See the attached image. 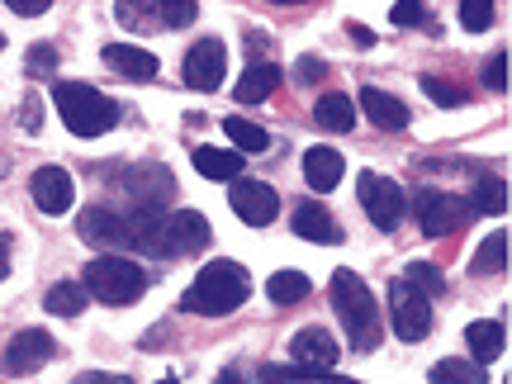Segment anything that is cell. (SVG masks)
<instances>
[{
    "label": "cell",
    "instance_id": "38",
    "mask_svg": "<svg viewBox=\"0 0 512 384\" xmlns=\"http://www.w3.org/2000/svg\"><path fill=\"white\" fill-rule=\"evenodd\" d=\"M19 124L29 128V133H38V128H43V105H38V95H29V100H24V110H19Z\"/></svg>",
    "mask_w": 512,
    "mask_h": 384
},
{
    "label": "cell",
    "instance_id": "16",
    "mask_svg": "<svg viewBox=\"0 0 512 384\" xmlns=\"http://www.w3.org/2000/svg\"><path fill=\"white\" fill-rule=\"evenodd\" d=\"M290 356H294V366L337 370V356H342V347L332 342V332H328V328H304V332H294Z\"/></svg>",
    "mask_w": 512,
    "mask_h": 384
},
{
    "label": "cell",
    "instance_id": "21",
    "mask_svg": "<svg viewBox=\"0 0 512 384\" xmlns=\"http://www.w3.org/2000/svg\"><path fill=\"white\" fill-rule=\"evenodd\" d=\"M280 81H285V76H280V67H275V62H252V67H247V72H242V81H238V100L242 105H261V100H271L275 91H280Z\"/></svg>",
    "mask_w": 512,
    "mask_h": 384
},
{
    "label": "cell",
    "instance_id": "36",
    "mask_svg": "<svg viewBox=\"0 0 512 384\" xmlns=\"http://www.w3.org/2000/svg\"><path fill=\"white\" fill-rule=\"evenodd\" d=\"M389 19H394L399 29H418V24H432V10H427V5H394Z\"/></svg>",
    "mask_w": 512,
    "mask_h": 384
},
{
    "label": "cell",
    "instance_id": "15",
    "mask_svg": "<svg viewBox=\"0 0 512 384\" xmlns=\"http://www.w3.org/2000/svg\"><path fill=\"white\" fill-rule=\"evenodd\" d=\"M29 190H34V204L43 209V214H67L72 200H76V185L62 166H38Z\"/></svg>",
    "mask_w": 512,
    "mask_h": 384
},
{
    "label": "cell",
    "instance_id": "27",
    "mask_svg": "<svg viewBox=\"0 0 512 384\" xmlns=\"http://www.w3.org/2000/svg\"><path fill=\"white\" fill-rule=\"evenodd\" d=\"M86 285H76V280H57L53 290H48V299H43V309L57 313V318H76V313L86 309Z\"/></svg>",
    "mask_w": 512,
    "mask_h": 384
},
{
    "label": "cell",
    "instance_id": "33",
    "mask_svg": "<svg viewBox=\"0 0 512 384\" xmlns=\"http://www.w3.org/2000/svg\"><path fill=\"white\" fill-rule=\"evenodd\" d=\"M494 5H489V0H460V24H465V29H470V34H484V29H489V24H494Z\"/></svg>",
    "mask_w": 512,
    "mask_h": 384
},
{
    "label": "cell",
    "instance_id": "6",
    "mask_svg": "<svg viewBox=\"0 0 512 384\" xmlns=\"http://www.w3.org/2000/svg\"><path fill=\"white\" fill-rule=\"evenodd\" d=\"M475 214V204L451 195V190H418L413 195V219L427 238H446V233H460Z\"/></svg>",
    "mask_w": 512,
    "mask_h": 384
},
{
    "label": "cell",
    "instance_id": "13",
    "mask_svg": "<svg viewBox=\"0 0 512 384\" xmlns=\"http://www.w3.org/2000/svg\"><path fill=\"white\" fill-rule=\"evenodd\" d=\"M81 238L91 242V247H133V214H114L105 204H91L81 219Z\"/></svg>",
    "mask_w": 512,
    "mask_h": 384
},
{
    "label": "cell",
    "instance_id": "45",
    "mask_svg": "<svg viewBox=\"0 0 512 384\" xmlns=\"http://www.w3.org/2000/svg\"><path fill=\"white\" fill-rule=\"evenodd\" d=\"M0 43H5V38H0Z\"/></svg>",
    "mask_w": 512,
    "mask_h": 384
},
{
    "label": "cell",
    "instance_id": "22",
    "mask_svg": "<svg viewBox=\"0 0 512 384\" xmlns=\"http://www.w3.org/2000/svg\"><path fill=\"white\" fill-rule=\"evenodd\" d=\"M195 171L204 181H242V152H223V147H195Z\"/></svg>",
    "mask_w": 512,
    "mask_h": 384
},
{
    "label": "cell",
    "instance_id": "7",
    "mask_svg": "<svg viewBox=\"0 0 512 384\" xmlns=\"http://www.w3.org/2000/svg\"><path fill=\"white\" fill-rule=\"evenodd\" d=\"M356 195H361V209H366V219L380 228V233H394L408 214V195H403L399 181H389L380 171H361V181H356Z\"/></svg>",
    "mask_w": 512,
    "mask_h": 384
},
{
    "label": "cell",
    "instance_id": "8",
    "mask_svg": "<svg viewBox=\"0 0 512 384\" xmlns=\"http://www.w3.org/2000/svg\"><path fill=\"white\" fill-rule=\"evenodd\" d=\"M389 323H394L399 342H422L432 332V299L418 285H408L403 275L389 285Z\"/></svg>",
    "mask_w": 512,
    "mask_h": 384
},
{
    "label": "cell",
    "instance_id": "41",
    "mask_svg": "<svg viewBox=\"0 0 512 384\" xmlns=\"http://www.w3.org/2000/svg\"><path fill=\"white\" fill-rule=\"evenodd\" d=\"M76 384H133L128 375H100V370H91V375H81Z\"/></svg>",
    "mask_w": 512,
    "mask_h": 384
},
{
    "label": "cell",
    "instance_id": "32",
    "mask_svg": "<svg viewBox=\"0 0 512 384\" xmlns=\"http://www.w3.org/2000/svg\"><path fill=\"white\" fill-rule=\"evenodd\" d=\"M403 280H408V285H418L427 299H432V294H446V280H441V271L432 266V261H413V266L403 271Z\"/></svg>",
    "mask_w": 512,
    "mask_h": 384
},
{
    "label": "cell",
    "instance_id": "25",
    "mask_svg": "<svg viewBox=\"0 0 512 384\" xmlns=\"http://www.w3.org/2000/svg\"><path fill=\"white\" fill-rule=\"evenodd\" d=\"M427 384H489V375H484V366H479V361L446 356V361H437V366H432Z\"/></svg>",
    "mask_w": 512,
    "mask_h": 384
},
{
    "label": "cell",
    "instance_id": "5",
    "mask_svg": "<svg viewBox=\"0 0 512 384\" xmlns=\"http://www.w3.org/2000/svg\"><path fill=\"white\" fill-rule=\"evenodd\" d=\"M81 285H86V294H95L100 304H114V309H124V304H133V299H143L147 275H143V266H138V261L105 252V256H95L91 266H86Z\"/></svg>",
    "mask_w": 512,
    "mask_h": 384
},
{
    "label": "cell",
    "instance_id": "18",
    "mask_svg": "<svg viewBox=\"0 0 512 384\" xmlns=\"http://www.w3.org/2000/svg\"><path fill=\"white\" fill-rule=\"evenodd\" d=\"M342 176H347L342 152H332V147H309V152H304V181H309V190L328 195V190H337Z\"/></svg>",
    "mask_w": 512,
    "mask_h": 384
},
{
    "label": "cell",
    "instance_id": "40",
    "mask_svg": "<svg viewBox=\"0 0 512 384\" xmlns=\"http://www.w3.org/2000/svg\"><path fill=\"white\" fill-rule=\"evenodd\" d=\"M10 10H15V15H43L48 0H10Z\"/></svg>",
    "mask_w": 512,
    "mask_h": 384
},
{
    "label": "cell",
    "instance_id": "4",
    "mask_svg": "<svg viewBox=\"0 0 512 384\" xmlns=\"http://www.w3.org/2000/svg\"><path fill=\"white\" fill-rule=\"evenodd\" d=\"M53 105L76 138H100V133H110L119 124V105L110 95H100L95 86H86V81H57Z\"/></svg>",
    "mask_w": 512,
    "mask_h": 384
},
{
    "label": "cell",
    "instance_id": "30",
    "mask_svg": "<svg viewBox=\"0 0 512 384\" xmlns=\"http://www.w3.org/2000/svg\"><path fill=\"white\" fill-rule=\"evenodd\" d=\"M470 204H475V214H503L508 209V185L498 181V176H479Z\"/></svg>",
    "mask_w": 512,
    "mask_h": 384
},
{
    "label": "cell",
    "instance_id": "37",
    "mask_svg": "<svg viewBox=\"0 0 512 384\" xmlns=\"http://www.w3.org/2000/svg\"><path fill=\"white\" fill-rule=\"evenodd\" d=\"M484 86L489 91H508V53H494L484 62Z\"/></svg>",
    "mask_w": 512,
    "mask_h": 384
},
{
    "label": "cell",
    "instance_id": "43",
    "mask_svg": "<svg viewBox=\"0 0 512 384\" xmlns=\"http://www.w3.org/2000/svg\"><path fill=\"white\" fill-rule=\"evenodd\" d=\"M351 38H356V43H361V48H370V43H375V34H370L366 24H351Z\"/></svg>",
    "mask_w": 512,
    "mask_h": 384
},
{
    "label": "cell",
    "instance_id": "9",
    "mask_svg": "<svg viewBox=\"0 0 512 384\" xmlns=\"http://www.w3.org/2000/svg\"><path fill=\"white\" fill-rule=\"evenodd\" d=\"M124 190L138 200V209H147V214H162V204H171V195H176V176H171L166 166H157V162L128 166V171H124Z\"/></svg>",
    "mask_w": 512,
    "mask_h": 384
},
{
    "label": "cell",
    "instance_id": "24",
    "mask_svg": "<svg viewBox=\"0 0 512 384\" xmlns=\"http://www.w3.org/2000/svg\"><path fill=\"white\" fill-rule=\"evenodd\" d=\"M261 384H356V380H342L337 370H309V366H261Z\"/></svg>",
    "mask_w": 512,
    "mask_h": 384
},
{
    "label": "cell",
    "instance_id": "19",
    "mask_svg": "<svg viewBox=\"0 0 512 384\" xmlns=\"http://www.w3.org/2000/svg\"><path fill=\"white\" fill-rule=\"evenodd\" d=\"M105 67L128 81H152L157 76V57L147 53V48H133V43H110L105 48Z\"/></svg>",
    "mask_w": 512,
    "mask_h": 384
},
{
    "label": "cell",
    "instance_id": "11",
    "mask_svg": "<svg viewBox=\"0 0 512 384\" xmlns=\"http://www.w3.org/2000/svg\"><path fill=\"white\" fill-rule=\"evenodd\" d=\"M223 76H228V48L219 38H200L185 53V86L190 91H219Z\"/></svg>",
    "mask_w": 512,
    "mask_h": 384
},
{
    "label": "cell",
    "instance_id": "35",
    "mask_svg": "<svg viewBox=\"0 0 512 384\" xmlns=\"http://www.w3.org/2000/svg\"><path fill=\"white\" fill-rule=\"evenodd\" d=\"M24 67H29L34 76H53V72H57V48H53V43H34Z\"/></svg>",
    "mask_w": 512,
    "mask_h": 384
},
{
    "label": "cell",
    "instance_id": "10",
    "mask_svg": "<svg viewBox=\"0 0 512 384\" xmlns=\"http://www.w3.org/2000/svg\"><path fill=\"white\" fill-rule=\"evenodd\" d=\"M53 356H57V342L48 337V332L24 328V332L10 337V347H5V356H0V366H5V375H34V370H43Z\"/></svg>",
    "mask_w": 512,
    "mask_h": 384
},
{
    "label": "cell",
    "instance_id": "17",
    "mask_svg": "<svg viewBox=\"0 0 512 384\" xmlns=\"http://www.w3.org/2000/svg\"><path fill=\"white\" fill-rule=\"evenodd\" d=\"M361 110H366V119L380 128V133H403V128H408V105H403L399 95L380 91V86H366V91H361Z\"/></svg>",
    "mask_w": 512,
    "mask_h": 384
},
{
    "label": "cell",
    "instance_id": "26",
    "mask_svg": "<svg viewBox=\"0 0 512 384\" xmlns=\"http://www.w3.org/2000/svg\"><path fill=\"white\" fill-rule=\"evenodd\" d=\"M508 266V233H489L470 256V275H498Z\"/></svg>",
    "mask_w": 512,
    "mask_h": 384
},
{
    "label": "cell",
    "instance_id": "12",
    "mask_svg": "<svg viewBox=\"0 0 512 384\" xmlns=\"http://www.w3.org/2000/svg\"><path fill=\"white\" fill-rule=\"evenodd\" d=\"M228 204H233V214H238L242 223H252V228H266V223H275V214H280V195H275L266 181H233V190H228Z\"/></svg>",
    "mask_w": 512,
    "mask_h": 384
},
{
    "label": "cell",
    "instance_id": "20",
    "mask_svg": "<svg viewBox=\"0 0 512 384\" xmlns=\"http://www.w3.org/2000/svg\"><path fill=\"white\" fill-rule=\"evenodd\" d=\"M503 342H508V332H503V323H498V318H479V323H470V328H465L470 361H479V366L498 361V356H503Z\"/></svg>",
    "mask_w": 512,
    "mask_h": 384
},
{
    "label": "cell",
    "instance_id": "1",
    "mask_svg": "<svg viewBox=\"0 0 512 384\" xmlns=\"http://www.w3.org/2000/svg\"><path fill=\"white\" fill-rule=\"evenodd\" d=\"M133 247L147 256H200L209 247V219L195 209H176V214H133Z\"/></svg>",
    "mask_w": 512,
    "mask_h": 384
},
{
    "label": "cell",
    "instance_id": "39",
    "mask_svg": "<svg viewBox=\"0 0 512 384\" xmlns=\"http://www.w3.org/2000/svg\"><path fill=\"white\" fill-rule=\"evenodd\" d=\"M294 72H299V81H304V86H309V81H323V72H328V67H323V62H318V57H304V62H299V67H294Z\"/></svg>",
    "mask_w": 512,
    "mask_h": 384
},
{
    "label": "cell",
    "instance_id": "14",
    "mask_svg": "<svg viewBox=\"0 0 512 384\" xmlns=\"http://www.w3.org/2000/svg\"><path fill=\"white\" fill-rule=\"evenodd\" d=\"M294 233L304 242H318V247H337L342 242V223L332 219V209L328 204H318V200H299L294 204Z\"/></svg>",
    "mask_w": 512,
    "mask_h": 384
},
{
    "label": "cell",
    "instance_id": "42",
    "mask_svg": "<svg viewBox=\"0 0 512 384\" xmlns=\"http://www.w3.org/2000/svg\"><path fill=\"white\" fill-rule=\"evenodd\" d=\"M5 275H10V238L0 233V280H5Z\"/></svg>",
    "mask_w": 512,
    "mask_h": 384
},
{
    "label": "cell",
    "instance_id": "44",
    "mask_svg": "<svg viewBox=\"0 0 512 384\" xmlns=\"http://www.w3.org/2000/svg\"><path fill=\"white\" fill-rule=\"evenodd\" d=\"M214 384H252V380H242L238 370H219V380H214Z\"/></svg>",
    "mask_w": 512,
    "mask_h": 384
},
{
    "label": "cell",
    "instance_id": "29",
    "mask_svg": "<svg viewBox=\"0 0 512 384\" xmlns=\"http://www.w3.org/2000/svg\"><path fill=\"white\" fill-rule=\"evenodd\" d=\"M223 133L233 138L238 152H266V147H271V133H266V128H256L252 119H238V114H233V119H223Z\"/></svg>",
    "mask_w": 512,
    "mask_h": 384
},
{
    "label": "cell",
    "instance_id": "31",
    "mask_svg": "<svg viewBox=\"0 0 512 384\" xmlns=\"http://www.w3.org/2000/svg\"><path fill=\"white\" fill-rule=\"evenodd\" d=\"M422 91H427V100H432V105H441V110H456V105H465V100H470V95L460 91L456 81H446V76H422Z\"/></svg>",
    "mask_w": 512,
    "mask_h": 384
},
{
    "label": "cell",
    "instance_id": "34",
    "mask_svg": "<svg viewBox=\"0 0 512 384\" xmlns=\"http://www.w3.org/2000/svg\"><path fill=\"white\" fill-rule=\"evenodd\" d=\"M157 15H162L166 29H185L190 19L200 15V5L195 0H166V5H157Z\"/></svg>",
    "mask_w": 512,
    "mask_h": 384
},
{
    "label": "cell",
    "instance_id": "3",
    "mask_svg": "<svg viewBox=\"0 0 512 384\" xmlns=\"http://www.w3.org/2000/svg\"><path fill=\"white\" fill-rule=\"evenodd\" d=\"M332 309H337L342 328H347V342L356 351H375L384 342L380 304H375L370 285L356 271H337V275H332Z\"/></svg>",
    "mask_w": 512,
    "mask_h": 384
},
{
    "label": "cell",
    "instance_id": "2",
    "mask_svg": "<svg viewBox=\"0 0 512 384\" xmlns=\"http://www.w3.org/2000/svg\"><path fill=\"white\" fill-rule=\"evenodd\" d=\"M247 294H252L247 266H238V261H209V266L190 280V290L181 294V309L200 313V318H223V313L242 309Z\"/></svg>",
    "mask_w": 512,
    "mask_h": 384
},
{
    "label": "cell",
    "instance_id": "28",
    "mask_svg": "<svg viewBox=\"0 0 512 384\" xmlns=\"http://www.w3.org/2000/svg\"><path fill=\"white\" fill-rule=\"evenodd\" d=\"M266 294H271V304H299V299H309V275L275 271L271 280H266Z\"/></svg>",
    "mask_w": 512,
    "mask_h": 384
},
{
    "label": "cell",
    "instance_id": "23",
    "mask_svg": "<svg viewBox=\"0 0 512 384\" xmlns=\"http://www.w3.org/2000/svg\"><path fill=\"white\" fill-rule=\"evenodd\" d=\"M313 124L328 128V133H351V128H356V105H351L342 91L318 95V105H313Z\"/></svg>",
    "mask_w": 512,
    "mask_h": 384
}]
</instances>
